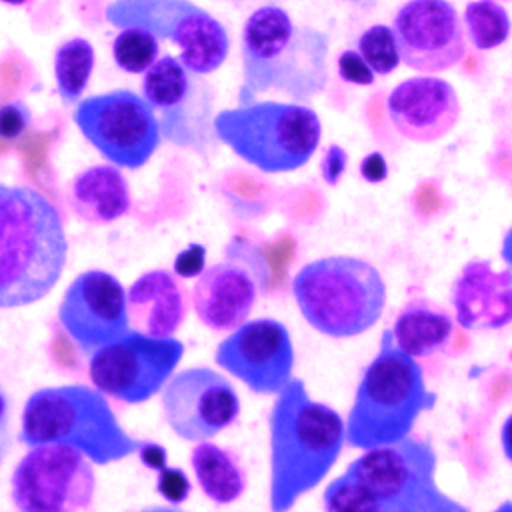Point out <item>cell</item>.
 Here are the masks:
<instances>
[{
  "mask_svg": "<svg viewBox=\"0 0 512 512\" xmlns=\"http://www.w3.org/2000/svg\"><path fill=\"white\" fill-rule=\"evenodd\" d=\"M436 472L438 456L426 438L408 434L362 450L326 484L324 512H472L440 488Z\"/></svg>",
  "mask_w": 512,
  "mask_h": 512,
  "instance_id": "6da1fadb",
  "label": "cell"
},
{
  "mask_svg": "<svg viewBox=\"0 0 512 512\" xmlns=\"http://www.w3.org/2000/svg\"><path fill=\"white\" fill-rule=\"evenodd\" d=\"M346 444L344 418L292 376L268 414V508L290 512L334 468Z\"/></svg>",
  "mask_w": 512,
  "mask_h": 512,
  "instance_id": "7a4b0ae2",
  "label": "cell"
},
{
  "mask_svg": "<svg viewBox=\"0 0 512 512\" xmlns=\"http://www.w3.org/2000/svg\"><path fill=\"white\" fill-rule=\"evenodd\" d=\"M66 258L64 222L50 198L28 184L0 182V308L46 298Z\"/></svg>",
  "mask_w": 512,
  "mask_h": 512,
  "instance_id": "3957f363",
  "label": "cell"
},
{
  "mask_svg": "<svg viewBox=\"0 0 512 512\" xmlns=\"http://www.w3.org/2000/svg\"><path fill=\"white\" fill-rule=\"evenodd\" d=\"M330 38L324 30L294 22L280 6H260L242 28V86L238 104L280 92L306 104L328 82Z\"/></svg>",
  "mask_w": 512,
  "mask_h": 512,
  "instance_id": "277c9868",
  "label": "cell"
},
{
  "mask_svg": "<svg viewBox=\"0 0 512 512\" xmlns=\"http://www.w3.org/2000/svg\"><path fill=\"white\" fill-rule=\"evenodd\" d=\"M436 400L438 394L426 386L420 362L402 352L386 328L344 420L346 444L370 450L398 442L412 434L416 420L432 410Z\"/></svg>",
  "mask_w": 512,
  "mask_h": 512,
  "instance_id": "5b68a950",
  "label": "cell"
},
{
  "mask_svg": "<svg viewBox=\"0 0 512 512\" xmlns=\"http://www.w3.org/2000/svg\"><path fill=\"white\" fill-rule=\"evenodd\" d=\"M18 440L24 446L62 444L106 466L134 456L142 440L120 424L108 398L94 386L64 384L34 390L20 414Z\"/></svg>",
  "mask_w": 512,
  "mask_h": 512,
  "instance_id": "8992f818",
  "label": "cell"
},
{
  "mask_svg": "<svg viewBox=\"0 0 512 512\" xmlns=\"http://www.w3.org/2000/svg\"><path fill=\"white\" fill-rule=\"evenodd\" d=\"M292 296L314 330L330 338H352L380 320L386 306V282L368 260L324 256L296 272Z\"/></svg>",
  "mask_w": 512,
  "mask_h": 512,
  "instance_id": "52a82bcc",
  "label": "cell"
},
{
  "mask_svg": "<svg viewBox=\"0 0 512 512\" xmlns=\"http://www.w3.org/2000/svg\"><path fill=\"white\" fill-rule=\"evenodd\" d=\"M210 124L224 146L266 174L308 164L322 136L316 110L298 102L254 100L220 110Z\"/></svg>",
  "mask_w": 512,
  "mask_h": 512,
  "instance_id": "ba28073f",
  "label": "cell"
},
{
  "mask_svg": "<svg viewBox=\"0 0 512 512\" xmlns=\"http://www.w3.org/2000/svg\"><path fill=\"white\" fill-rule=\"evenodd\" d=\"M104 18L120 30L138 28L178 46L180 64L196 76L218 70L230 52L224 24L192 0H112Z\"/></svg>",
  "mask_w": 512,
  "mask_h": 512,
  "instance_id": "9c48e42d",
  "label": "cell"
},
{
  "mask_svg": "<svg viewBox=\"0 0 512 512\" xmlns=\"http://www.w3.org/2000/svg\"><path fill=\"white\" fill-rule=\"evenodd\" d=\"M72 120L80 134L116 168H142L162 140L152 108L140 94L124 88L78 100Z\"/></svg>",
  "mask_w": 512,
  "mask_h": 512,
  "instance_id": "30bf717a",
  "label": "cell"
},
{
  "mask_svg": "<svg viewBox=\"0 0 512 512\" xmlns=\"http://www.w3.org/2000/svg\"><path fill=\"white\" fill-rule=\"evenodd\" d=\"M182 356L178 338H152L130 328L88 356V376L106 398L144 404L164 388Z\"/></svg>",
  "mask_w": 512,
  "mask_h": 512,
  "instance_id": "8fae6325",
  "label": "cell"
},
{
  "mask_svg": "<svg viewBox=\"0 0 512 512\" xmlns=\"http://www.w3.org/2000/svg\"><path fill=\"white\" fill-rule=\"evenodd\" d=\"M94 492V464L62 444L30 446L10 478V498L18 512H86Z\"/></svg>",
  "mask_w": 512,
  "mask_h": 512,
  "instance_id": "7c38bea8",
  "label": "cell"
},
{
  "mask_svg": "<svg viewBox=\"0 0 512 512\" xmlns=\"http://www.w3.org/2000/svg\"><path fill=\"white\" fill-rule=\"evenodd\" d=\"M160 402L170 430L188 442L214 438L240 414L234 384L206 366L174 372L160 390Z\"/></svg>",
  "mask_w": 512,
  "mask_h": 512,
  "instance_id": "4fadbf2b",
  "label": "cell"
},
{
  "mask_svg": "<svg viewBox=\"0 0 512 512\" xmlns=\"http://www.w3.org/2000/svg\"><path fill=\"white\" fill-rule=\"evenodd\" d=\"M264 284L260 252L244 238H236L226 248V260L198 276L192 288L194 314L216 332L234 330L248 320Z\"/></svg>",
  "mask_w": 512,
  "mask_h": 512,
  "instance_id": "5bb4252c",
  "label": "cell"
},
{
  "mask_svg": "<svg viewBox=\"0 0 512 512\" xmlns=\"http://www.w3.org/2000/svg\"><path fill=\"white\" fill-rule=\"evenodd\" d=\"M214 362L250 392L276 396L294 376L292 336L280 320H246L216 346Z\"/></svg>",
  "mask_w": 512,
  "mask_h": 512,
  "instance_id": "9a60e30c",
  "label": "cell"
},
{
  "mask_svg": "<svg viewBox=\"0 0 512 512\" xmlns=\"http://www.w3.org/2000/svg\"><path fill=\"white\" fill-rule=\"evenodd\" d=\"M398 60L410 70L436 74L456 66L466 54L458 10L448 0H408L392 20Z\"/></svg>",
  "mask_w": 512,
  "mask_h": 512,
  "instance_id": "2e32d148",
  "label": "cell"
},
{
  "mask_svg": "<svg viewBox=\"0 0 512 512\" xmlns=\"http://www.w3.org/2000/svg\"><path fill=\"white\" fill-rule=\"evenodd\" d=\"M58 322L72 344L88 358L120 338L128 326L126 290L106 270H84L64 290Z\"/></svg>",
  "mask_w": 512,
  "mask_h": 512,
  "instance_id": "e0dca14e",
  "label": "cell"
},
{
  "mask_svg": "<svg viewBox=\"0 0 512 512\" xmlns=\"http://www.w3.org/2000/svg\"><path fill=\"white\" fill-rule=\"evenodd\" d=\"M142 98L152 108L160 136L178 146H196L210 114L208 86L176 56L164 54L142 76Z\"/></svg>",
  "mask_w": 512,
  "mask_h": 512,
  "instance_id": "ac0fdd59",
  "label": "cell"
},
{
  "mask_svg": "<svg viewBox=\"0 0 512 512\" xmlns=\"http://www.w3.org/2000/svg\"><path fill=\"white\" fill-rule=\"evenodd\" d=\"M386 112L402 138L432 144L458 124L460 100L448 80L428 74L412 76L390 90Z\"/></svg>",
  "mask_w": 512,
  "mask_h": 512,
  "instance_id": "d6986e66",
  "label": "cell"
},
{
  "mask_svg": "<svg viewBox=\"0 0 512 512\" xmlns=\"http://www.w3.org/2000/svg\"><path fill=\"white\" fill-rule=\"evenodd\" d=\"M452 308L456 324L464 330H500L512 320L510 266L494 270L490 260H468L452 282Z\"/></svg>",
  "mask_w": 512,
  "mask_h": 512,
  "instance_id": "ffe728a7",
  "label": "cell"
},
{
  "mask_svg": "<svg viewBox=\"0 0 512 512\" xmlns=\"http://www.w3.org/2000/svg\"><path fill=\"white\" fill-rule=\"evenodd\" d=\"M128 326L152 338H170L186 318V296L174 272L154 268L126 290Z\"/></svg>",
  "mask_w": 512,
  "mask_h": 512,
  "instance_id": "44dd1931",
  "label": "cell"
},
{
  "mask_svg": "<svg viewBox=\"0 0 512 512\" xmlns=\"http://www.w3.org/2000/svg\"><path fill=\"white\" fill-rule=\"evenodd\" d=\"M68 204L86 224H110L130 210V186L120 168L94 164L72 178Z\"/></svg>",
  "mask_w": 512,
  "mask_h": 512,
  "instance_id": "7402d4cb",
  "label": "cell"
},
{
  "mask_svg": "<svg viewBox=\"0 0 512 512\" xmlns=\"http://www.w3.org/2000/svg\"><path fill=\"white\" fill-rule=\"evenodd\" d=\"M454 326L444 308L426 298H414L396 314L390 334L402 352L418 360L444 350L454 336Z\"/></svg>",
  "mask_w": 512,
  "mask_h": 512,
  "instance_id": "603a6c76",
  "label": "cell"
},
{
  "mask_svg": "<svg viewBox=\"0 0 512 512\" xmlns=\"http://www.w3.org/2000/svg\"><path fill=\"white\" fill-rule=\"evenodd\" d=\"M190 466L204 496L218 506H228L246 492V468L230 448L202 440L190 452Z\"/></svg>",
  "mask_w": 512,
  "mask_h": 512,
  "instance_id": "cb8c5ba5",
  "label": "cell"
},
{
  "mask_svg": "<svg viewBox=\"0 0 512 512\" xmlns=\"http://www.w3.org/2000/svg\"><path fill=\"white\" fill-rule=\"evenodd\" d=\"M94 62V46L82 36L68 38L56 48L54 80L58 96L66 106L76 104L84 94L94 70Z\"/></svg>",
  "mask_w": 512,
  "mask_h": 512,
  "instance_id": "d4e9b609",
  "label": "cell"
},
{
  "mask_svg": "<svg viewBox=\"0 0 512 512\" xmlns=\"http://www.w3.org/2000/svg\"><path fill=\"white\" fill-rule=\"evenodd\" d=\"M466 28L468 42L476 50H494L502 46L510 34V16L496 0H472L464 8L460 20Z\"/></svg>",
  "mask_w": 512,
  "mask_h": 512,
  "instance_id": "484cf974",
  "label": "cell"
},
{
  "mask_svg": "<svg viewBox=\"0 0 512 512\" xmlns=\"http://www.w3.org/2000/svg\"><path fill=\"white\" fill-rule=\"evenodd\" d=\"M158 54V40L138 28H124L112 40L114 62L128 74H144L156 62Z\"/></svg>",
  "mask_w": 512,
  "mask_h": 512,
  "instance_id": "4316f807",
  "label": "cell"
},
{
  "mask_svg": "<svg viewBox=\"0 0 512 512\" xmlns=\"http://www.w3.org/2000/svg\"><path fill=\"white\" fill-rule=\"evenodd\" d=\"M356 52L366 62V66L374 72V76L376 74L386 76L394 72L396 66L400 64L392 30L386 24H374L366 28L358 38Z\"/></svg>",
  "mask_w": 512,
  "mask_h": 512,
  "instance_id": "83f0119b",
  "label": "cell"
},
{
  "mask_svg": "<svg viewBox=\"0 0 512 512\" xmlns=\"http://www.w3.org/2000/svg\"><path fill=\"white\" fill-rule=\"evenodd\" d=\"M190 478L178 466L166 464L156 472V492L168 500L172 506H180L190 496Z\"/></svg>",
  "mask_w": 512,
  "mask_h": 512,
  "instance_id": "f1b7e54d",
  "label": "cell"
},
{
  "mask_svg": "<svg viewBox=\"0 0 512 512\" xmlns=\"http://www.w3.org/2000/svg\"><path fill=\"white\" fill-rule=\"evenodd\" d=\"M32 114L20 100L0 104V140H18L30 126Z\"/></svg>",
  "mask_w": 512,
  "mask_h": 512,
  "instance_id": "f546056e",
  "label": "cell"
},
{
  "mask_svg": "<svg viewBox=\"0 0 512 512\" xmlns=\"http://www.w3.org/2000/svg\"><path fill=\"white\" fill-rule=\"evenodd\" d=\"M338 74L348 84L358 86H370L374 82V72L366 66V62L360 58L356 50H344L338 56Z\"/></svg>",
  "mask_w": 512,
  "mask_h": 512,
  "instance_id": "4dcf8cb0",
  "label": "cell"
},
{
  "mask_svg": "<svg viewBox=\"0 0 512 512\" xmlns=\"http://www.w3.org/2000/svg\"><path fill=\"white\" fill-rule=\"evenodd\" d=\"M204 268H206V248L198 242L188 244L174 258V276L194 278V276H200Z\"/></svg>",
  "mask_w": 512,
  "mask_h": 512,
  "instance_id": "1f68e13d",
  "label": "cell"
},
{
  "mask_svg": "<svg viewBox=\"0 0 512 512\" xmlns=\"http://www.w3.org/2000/svg\"><path fill=\"white\" fill-rule=\"evenodd\" d=\"M348 154L340 144H330L320 160V176L328 186H336L346 170Z\"/></svg>",
  "mask_w": 512,
  "mask_h": 512,
  "instance_id": "d6a6232c",
  "label": "cell"
},
{
  "mask_svg": "<svg viewBox=\"0 0 512 512\" xmlns=\"http://www.w3.org/2000/svg\"><path fill=\"white\" fill-rule=\"evenodd\" d=\"M136 456L152 472H158V470H162L168 464L166 448L162 444H158V442H152V440H142L140 448L136 450Z\"/></svg>",
  "mask_w": 512,
  "mask_h": 512,
  "instance_id": "836d02e7",
  "label": "cell"
},
{
  "mask_svg": "<svg viewBox=\"0 0 512 512\" xmlns=\"http://www.w3.org/2000/svg\"><path fill=\"white\" fill-rule=\"evenodd\" d=\"M360 176L366 182L378 184L388 176V164L380 152H370L368 156L362 158L360 162Z\"/></svg>",
  "mask_w": 512,
  "mask_h": 512,
  "instance_id": "e575fe53",
  "label": "cell"
},
{
  "mask_svg": "<svg viewBox=\"0 0 512 512\" xmlns=\"http://www.w3.org/2000/svg\"><path fill=\"white\" fill-rule=\"evenodd\" d=\"M10 448V406L4 390L0 388V466Z\"/></svg>",
  "mask_w": 512,
  "mask_h": 512,
  "instance_id": "d590c367",
  "label": "cell"
},
{
  "mask_svg": "<svg viewBox=\"0 0 512 512\" xmlns=\"http://www.w3.org/2000/svg\"><path fill=\"white\" fill-rule=\"evenodd\" d=\"M134 512H186V510H180L178 506H144L140 510H134Z\"/></svg>",
  "mask_w": 512,
  "mask_h": 512,
  "instance_id": "8d00e7d4",
  "label": "cell"
},
{
  "mask_svg": "<svg viewBox=\"0 0 512 512\" xmlns=\"http://www.w3.org/2000/svg\"><path fill=\"white\" fill-rule=\"evenodd\" d=\"M0 2L8 6H18V8H32L38 0H0Z\"/></svg>",
  "mask_w": 512,
  "mask_h": 512,
  "instance_id": "74e56055",
  "label": "cell"
},
{
  "mask_svg": "<svg viewBox=\"0 0 512 512\" xmlns=\"http://www.w3.org/2000/svg\"><path fill=\"white\" fill-rule=\"evenodd\" d=\"M492 512H512V504L510 500H504L500 506H496Z\"/></svg>",
  "mask_w": 512,
  "mask_h": 512,
  "instance_id": "f35d334b",
  "label": "cell"
},
{
  "mask_svg": "<svg viewBox=\"0 0 512 512\" xmlns=\"http://www.w3.org/2000/svg\"><path fill=\"white\" fill-rule=\"evenodd\" d=\"M346 2H364V0H346Z\"/></svg>",
  "mask_w": 512,
  "mask_h": 512,
  "instance_id": "ab89813d",
  "label": "cell"
},
{
  "mask_svg": "<svg viewBox=\"0 0 512 512\" xmlns=\"http://www.w3.org/2000/svg\"><path fill=\"white\" fill-rule=\"evenodd\" d=\"M496 2H500V0H496ZM502 2H508V0H502Z\"/></svg>",
  "mask_w": 512,
  "mask_h": 512,
  "instance_id": "60d3db41",
  "label": "cell"
}]
</instances>
